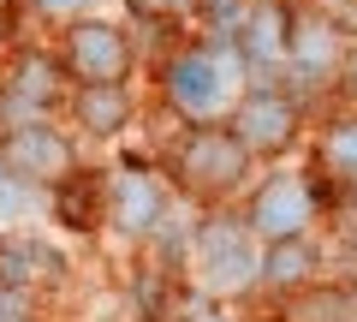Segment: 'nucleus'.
Masks as SVG:
<instances>
[{
	"mask_svg": "<svg viewBox=\"0 0 357 322\" xmlns=\"http://www.w3.org/2000/svg\"><path fill=\"white\" fill-rule=\"evenodd\" d=\"M167 96H173V108L191 126H220V119L232 114V102H238V54H232V42H191L185 54H173V66H167Z\"/></svg>",
	"mask_w": 357,
	"mask_h": 322,
	"instance_id": "obj_1",
	"label": "nucleus"
},
{
	"mask_svg": "<svg viewBox=\"0 0 357 322\" xmlns=\"http://www.w3.org/2000/svg\"><path fill=\"white\" fill-rule=\"evenodd\" d=\"M244 168H250V155H244V143L232 138L227 126H197L191 138L178 143V155H173L178 185H185L191 197H203V203H220L227 191H238Z\"/></svg>",
	"mask_w": 357,
	"mask_h": 322,
	"instance_id": "obj_2",
	"label": "nucleus"
},
{
	"mask_svg": "<svg viewBox=\"0 0 357 322\" xmlns=\"http://www.w3.org/2000/svg\"><path fill=\"white\" fill-rule=\"evenodd\" d=\"M60 72L72 84H126L131 78V36L107 18H72L54 48Z\"/></svg>",
	"mask_w": 357,
	"mask_h": 322,
	"instance_id": "obj_3",
	"label": "nucleus"
},
{
	"mask_svg": "<svg viewBox=\"0 0 357 322\" xmlns=\"http://www.w3.org/2000/svg\"><path fill=\"white\" fill-rule=\"evenodd\" d=\"M191 251H197V269H203V281L215 286V293H238V286L262 281L256 233L244 227V221H232V215H208L203 227H197Z\"/></svg>",
	"mask_w": 357,
	"mask_h": 322,
	"instance_id": "obj_4",
	"label": "nucleus"
},
{
	"mask_svg": "<svg viewBox=\"0 0 357 322\" xmlns=\"http://www.w3.org/2000/svg\"><path fill=\"white\" fill-rule=\"evenodd\" d=\"M0 173L18 185H60L72 173V143L60 138V126L30 119V126L0 131Z\"/></svg>",
	"mask_w": 357,
	"mask_h": 322,
	"instance_id": "obj_5",
	"label": "nucleus"
},
{
	"mask_svg": "<svg viewBox=\"0 0 357 322\" xmlns=\"http://www.w3.org/2000/svg\"><path fill=\"white\" fill-rule=\"evenodd\" d=\"M232 138L244 143V155H280L286 143H292V131H298V102L280 90V84H256L250 96H238L232 102Z\"/></svg>",
	"mask_w": 357,
	"mask_h": 322,
	"instance_id": "obj_6",
	"label": "nucleus"
},
{
	"mask_svg": "<svg viewBox=\"0 0 357 322\" xmlns=\"http://www.w3.org/2000/svg\"><path fill=\"white\" fill-rule=\"evenodd\" d=\"M340 60H345L340 24L321 13H292V24H286V78H298V90H316V84L340 78Z\"/></svg>",
	"mask_w": 357,
	"mask_h": 322,
	"instance_id": "obj_7",
	"label": "nucleus"
},
{
	"mask_svg": "<svg viewBox=\"0 0 357 322\" xmlns=\"http://www.w3.org/2000/svg\"><path fill=\"white\" fill-rule=\"evenodd\" d=\"M286 24H292V13H286L280 0H250V6H238V18L227 30L238 66H250L262 78H280L286 72Z\"/></svg>",
	"mask_w": 357,
	"mask_h": 322,
	"instance_id": "obj_8",
	"label": "nucleus"
},
{
	"mask_svg": "<svg viewBox=\"0 0 357 322\" xmlns=\"http://www.w3.org/2000/svg\"><path fill=\"white\" fill-rule=\"evenodd\" d=\"M310 209H316V191L298 173H274V180L256 185L250 209H244V227L256 239H298L310 227Z\"/></svg>",
	"mask_w": 357,
	"mask_h": 322,
	"instance_id": "obj_9",
	"label": "nucleus"
},
{
	"mask_svg": "<svg viewBox=\"0 0 357 322\" xmlns=\"http://www.w3.org/2000/svg\"><path fill=\"white\" fill-rule=\"evenodd\" d=\"M60 84H66V72H60L54 54H18L13 72H6V84H0V108H6L0 119L30 126V119L54 114V108H60Z\"/></svg>",
	"mask_w": 357,
	"mask_h": 322,
	"instance_id": "obj_10",
	"label": "nucleus"
},
{
	"mask_svg": "<svg viewBox=\"0 0 357 322\" xmlns=\"http://www.w3.org/2000/svg\"><path fill=\"white\" fill-rule=\"evenodd\" d=\"M167 215V191L149 168H119L107 180V221L119 233H155Z\"/></svg>",
	"mask_w": 357,
	"mask_h": 322,
	"instance_id": "obj_11",
	"label": "nucleus"
},
{
	"mask_svg": "<svg viewBox=\"0 0 357 322\" xmlns=\"http://www.w3.org/2000/svg\"><path fill=\"white\" fill-rule=\"evenodd\" d=\"M66 275V257L48 245V239H30V233H6L0 239V286L6 293H42Z\"/></svg>",
	"mask_w": 357,
	"mask_h": 322,
	"instance_id": "obj_12",
	"label": "nucleus"
},
{
	"mask_svg": "<svg viewBox=\"0 0 357 322\" xmlns=\"http://www.w3.org/2000/svg\"><path fill=\"white\" fill-rule=\"evenodd\" d=\"M54 215H60V227H72V233H96L107 221V180L72 168L60 185H54Z\"/></svg>",
	"mask_w": 357,
	"mask_h": 322,
	"instance_id": "obj_13",
	"label": "nucleus"
},
{
	"mask_svg": "<svg viewBox=\"0 0 357 322\" xmlns=\"http://www.w3.org/2000/svg\"><path fill=\"white\" fill-rule=\"evenodd\" d=\"M72 114H77V126H84V131L114 138V131L131 126V96H126V84H77Z\"/></svg>",
	"mask_w": 357,
	"mask_h": 322,
	"instance_id": "obj_14",
	"label": "nucleus"
},
{
	"mask_svg": "<svg viewBox=\"0 0 357 322\" xmlns=\"http://www.w3.org/2000/svg\"><path fill=\"white\" fill-rule=\"evenodd\" d=\"M316 275V245H310L304 233L298 239H274V251L262 257V281L268 286H304Z\"/></svg>",
	"mask_w": 357,
	"mask_h": 322,
	"instance_id": "obj_15",
	"label": "nucleus"
},
{
	"mask_svg": "<svg viewBox=\"0 0 357 322\" xmlns=\"http://www.w3.org/2000/svg\"><path fill=\"white\" fill-rule=\"evenodd\" d=\"M321 161L328 173H340L345 185H357V119H333L328 138H321Z\"/></svg>",
	"mask_w": 357,
	"mask_h": 322,
	"instance_id": "obj_16",
	"label": "nucleus"
},
{
	"mask_svg": "<svg viewBox=\"0 0 357 322\" xmlns=\"http://www.w3.org/2000/svg\"><path fill=\"white\" fill-rule=\"evenodd\" d=\"M126 6L143 18V24H178V18L197 13V0H126Z\"/></svg>",
	"mask_w": 357,
	"mask_h": 322,
	"instance_id": "obj_17",
	"label": "nucleus"
},
{
	"mask_svg": "<svg viewBox=\"0 0 357 322\" xmlns=\"http://www.w3.org/2000/svg\"><path fill=\"white\" fill-rule=\"evenodd\" d=\"M36 13H48V18H72L77 6H89V0H30Z\"/></svg>",
	"mask_w": 357,
	"mask_h": 322,
	"instance_id": "obj_18",
	"label": "nucleus"
},
{
	"mask_svg": "<svg viewBox=\"0 0 357 322\" xmlns=\"http://www.w3.org/2000/svg\"><path fill=\"white\" fill-rule=\"evenodd\" d=\"M0 322H24V298L0 286Z\"/></svg>",
	"mask_w": 357,
	"mask_h": 322,
	"instance_id": "obj_19",
	"label": "nucleus"
},
{
	"mask_svg": "<svg viewBox=\"0 0 357 322\" xmlns=\"http://www.w3.org/2000/svg\"><path fill=\"white\" fill-rule=\"evenodd\" d=\"M340 84L357 96V48H345V60H340Z\"/></svg>",
	"mask_w": 357,
	"mask_h": 322,
	"instance_id": "obj_20",
	"label": "nucleus"
},
{
	"mask_svg": "<svg viewBox=\"0 0 357 322\" xmlns=\"http://www.w3.org/2000/svg\"><path fill=\"white\" fill-rule=\"evenodd\" d=\"M191 322H220V316H215V305H203V310H191Z\"/></svg>",
	"mask_w": 357,
	"mask_h": 322,
	"instance_id": "obj_21",
	"label": "nucleus"
},
{
	"mask_svg": "<svg viewBox=\"0 0 357 322\" xmlns=\"http://www.w3.org/2000/svg\"><path fill=\"white\" fill-rule=\"evenodd\" d=\"M6 6H13V0H0V18H6Z\"/></svg>",
	"mask_w": 357,
	"mask_h": 322,
	"instance_id": "obj_22",
	"label": "nucleus"
}]
</instances>
